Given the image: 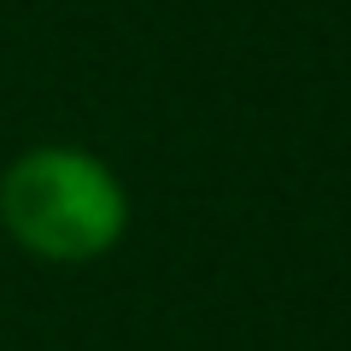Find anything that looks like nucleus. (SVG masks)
Instances as JSON below:
<instances>
[{
    "label": "nucleus",
    "mask_w": 351,
    "mask_h": 351,
    "mask_svg": "<svg viewBox=\"0 0 351 351\" xmlns=\"http://www.w3.org/2000/svg\"><path fill=\"white\" fill-rule=\"evenodd\" d=\"M0 223L41 263H94L123 240L129 193L88 147H29L0 170Z\"/></svg>",
    "instance_id": "f257e3e1"
}]
</instances>
